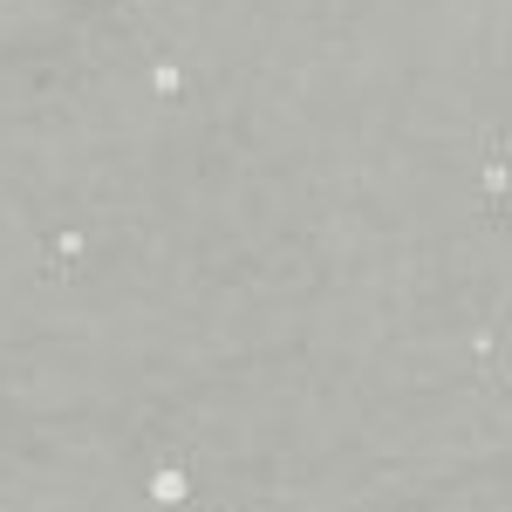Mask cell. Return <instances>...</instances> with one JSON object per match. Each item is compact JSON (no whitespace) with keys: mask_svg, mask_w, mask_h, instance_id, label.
Returning a JSON list of instances; mask_svg holds the SVG:
<instances>
[{"mask_svg":"<svg viewBox=\"0 0 512 512\" xmlns=\"http://www.w3.org/2000/svg\"><path fill=\"white\" fill-rule=\"evenodd\" d=\"M137 492H144L151 512H192L198 506V472L185 465V458H158V465H144Z\"/></svg>","mask_w":512,"mask_h":512,"instance_id":"6da1fadb","label":"cell"},{"mask_svg":"<svg viewBox=\"0 0 512 512\" xmlns=\"http://www.w3.org/2000/svg\"><path fill=\"white\" fill-rule=\"evenodd\" d=\"M472 192L485 198V205H512V158H506V151L478 158V171H472Z\"/></svg>","mask_w":512,"mask_h":512,"instance_id":"7a4b0ae2","label":"cell"}]
</instances>
